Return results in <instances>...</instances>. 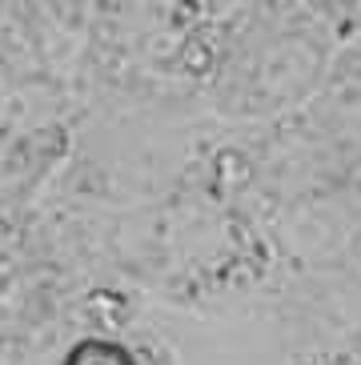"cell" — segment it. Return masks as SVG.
Masks as SVG:
<instances>
[{
  "instance_id": "1",
  "label": "cell",
  "mask_w": 361,
  "mask_h": 365,
  "mask_svg": "<svg viewBox=\"0 0 361 365\" xmlns=\"http://www.w3.org/2000/svg\"><path fill=\"white\" fill-rule=\"evenodd\" d=\"M61 365H141L137 357L128 354L121 341H108V337H85L76 341Z\"/></svg>"
}]
</instances>
